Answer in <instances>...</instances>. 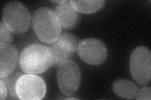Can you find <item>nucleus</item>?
<instances>
[{
  "mask_svg": "<svg viewBox=\"0 0 151 100\" xmlns=\"http://www.w3.org/2000/svg\"><path fill=\"white\" fill-rule=\"evenodd\" d=\"M0 91H1V94H0L1 99H5L8 96V89L5 84L1 80H0Z\"/></svg>",
  "mask_w": 151,
  "mask_h": 100,
  "instance_id": "obj_16",
  "label": "nucleus"
},
{
  "mask_svg": "<svg viewBox=\"0 0 151 100\" xmlns=\"http://www.w3.org/2000/svg\"><path fill=\"white\" fill-rule=\"evenodd\" d=\"M18 58V50L15 46H0V77H6L15 70Z\"/></svg>",
  "mask_w": 151,
  "mask_h": 100,
  "instance_id": "obj_9",
  "label": "nucleus"
},
{
  "mask_svg": "<svg viewBox=\"0 0 151 100\" xmlns=\"http://www.w3.org/2000/svg\"><path fill=\"white\" fill-rule=\"evenodd\" d=\"M3 23L13 33H25L30 28V13L20 2L8 3L3 9Z\"/></svg>",
  "mask_w": 151,
  "mask_h": 100,
  "instance_id": "obj_3",
  "label": "nucleus"
},
{
  "mask_svg": "<svg viewBox=\"0 0 151 100\" xmlns=\"http://www.w3.org/2000/svg\"><path fill=\"white\" fill-rule=\"evenodd\" d=\"M54 65L50 47L33 44L23 50L19 58V66L27 74H37L45 72Z\"/></svg>",
  "mask_w": 151,
  "mask_h": 100,
  "instance_id": "obj_1",
  "label": "nucleus"
},
{
  "mask_svg": "<svg viewBox=\"0 0 151 100\" xmlns=\"http://www.w3.org/2000/svg\"><path fill=\"white\" fill-rule=\"evenodd\" d=\"M32 26L37 36L45 43H53L60 35L61 26L58 17L49 8L37 9L33 15Z\"/></svg>",
  "mask_w": 151,
  "mask_h": 100,
  "instance_id": "obj_2",
  "label": "nucleus"
},
{
  "mask_svg": "<svg viewBox=\"0 0 151 100\" xmlns=\"http://www.w3.org/2000/svg\"><path fill=\"white\" fill-rule=\"evenodd\" d=\"M151 53L145 46H139L132 52L130 70L133 78L140 84L149 83L151 74Z\"/></svg>",
  "mask_w": 151,
  "mask_h": 100,
  "instance_id": "obj_4",
  "label": "nucleus"
},
{
  "mask_svg": "<svg viewBox=\"0 0 151 100\" xmlns=\"http://www.w3.org/2000/svg\"><path fill=\"white\" fill-rule=\"evenodd\" d=\"M13 40V32L1 22L0 23V46L10 44Z\"/></svg>",
  "mask_w": 151,
  "mask_h": 100,
  "instance_id": "obj_14",
  "label": "nucleus"
},
{
  "mask_svg": "<svg viewBox=\"0 0 151 100\" xmlns=\"http://www.w3.org/2000/svg\"><path fill=\"white\" fill-rule=\"evenodd\" d=\"M61 27L64 29H72L77 25L79 20V12L70 1L59 4L54 11Z\"/></svg>",
  "mask_w": 151,
  "mask_h": 100,
  "instance_id": "obj_10",
  "label": "nucleus"
},
{
  "mask_svg": "<svg viewBox=\"0 0 151 100\" xmlns=\"http://www.w3.org/2000/svg\"><path fill=\"white\" fill-rule=\"evenodd\" d=\"M16 91L20 99L40 100L45 97L47 87L44 79L39 76L22 74L17 81Z\"/></svg>",
  "mask_w": 151,
  "mask_h": 100,
  "instance_id": "obj_5",
  "label": "nucleus"
},
{
  "mask_svg": "<svg viewBox=\"0 0 151 100\" xmlns=\"http://www.w3.org/2000/svg\"><path fill=\"white\" fill-rule=\"evenodd\" d=\"M78 53L84 62L91 65L103 63L108 56L105 45L95 38H88L80 42Z\"/></svg>",
  "mask_w": 151,
  "mask_h": 100,
  "instance_id": "obj_8",
  "label": "nucleus"
},
{
  "mask_svg": "<svg viewBox=\"0 0 151 100\" xmlns=\"http://www.w3.org/2000/svg\"><path fill=\"white\" fill-rule=\"evenodd\" d=\"M73 6L78 12L91 14L97 12L105 4V1H70Z\"/></svg>",
  "mask_w": 151,
  "mask_h": 100,
  "instance_id": "obj_12",
  "label": "nucleus"
},
{
  "mask_svg": "<svg viewBox=\"0 0 151 100\" xmlns=\"http://www.w3.org/2000/svg\"><path fill=\"white\" fill-rule=\"evenodd\" d=\"M67 1H51L52 3H59V4H63L64 3H65Z\"/></svg>",
  "mask_w": 151,
  "mask_h": 100,
  "instance_id": "obj_17",
  "label": "nucleus"
},
{
  "mask_svg": "<svg viewBox=\"0 0 151 100\" xmlns=\"http://www.w3.org/2000/svg\"><path fill=\"white\" fill-rule=\"evenodd\" d=\"M23 74L19 71L14 70L12 73L8 74L6 77H0V80H1L6 86L8 91L9 93V96L12 99H19L17 91H16V85L18 78H20Z\"/></svg>",
  "mask_w": 151,
  "mask_h": 100,
  "instance_id": "obj_13",
  "label": "nucleus"
},
{
  "mask_svg": "<svg viewBox=\"0 0 151 100\" xmlns=\"http://www.w3.org/2000/svg\"><path fill=\"white\" fill-rule=\"evenodd\" d=\"M57 79L59 88L64 95L71 96L79 88L81 71L77 63L69 61L58 66Z\"/></svg>",
  "mask_w": 151,
  "mask_h": 100,
  "instance_id": "obj_6",
  "label": "nucleus"
},
{
  "mask_svg": "<svg viewBox=\"0 0 151 100\" xmlns=\"http://www.w3.org/2000/svg\"><path fill=\"white\" fill-rule=\"evenodd\" d=\"M79 40L70 33L60 35L50 48L54 59V65L59 66L71 61L76 52L78 51Z\"/></svg>",
  "mask_w": 151,
  "mask_h": 100,
  "instance_id": "obj_7",
  "label": "nucleus"
},
{
  "mask_svg": "<svg viewBox=\"0 0 151 100\" xmlns=\"http://www.w3.org/2000/svg\"><path fill=\"white\" fill-rule=\"evenodd\" d=\"M113 89L118 96L125 99H134L138 92L137 86L132 82L126 79H119L113 84Z\"/></svg>",
  "mask_w": 151,
  "mask_h": 100,
  "instance_id": "obj_11",
  "label": "nucleus"
},
{
  "mask_svg": "<svg viewBox=\"0 0 151 100\" xmlns=\"http://www.w3.org/2000/svg\"><path fill=\"white\" fill-rule=\"evenodd\" d=\"M151 89L149 87H145L141 88L137 94V99L150 100L151 99Z\"/></svg>",
  "mask_w": 151,
  "mask_h": 100,
  "instance_id": "obj_15",
  "label": "nucleus"
}]
</instances>
